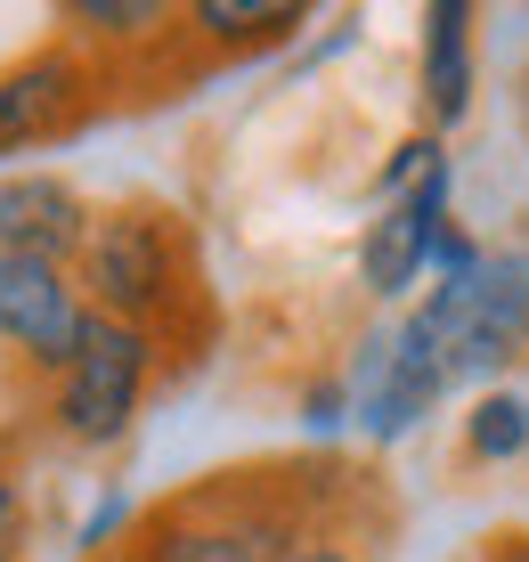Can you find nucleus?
<instances>
[{
    "mask_svg": "<svg viewBox=\"0 0 529 562\" xmlns=\"http://www.w3.org/2000/svg\"><path fill=\"white\" fill-rule=\"evenodd\" d=\"M350 464L342 457H261L195 473L188 490L155 506L114 538L123 562H302L318 521L342 506Z\"/></svg>",
    "mask_w": 529,
    "mask_h": 562,
    "instance_id": "obj_1",
    "label": "nucleus"
},
{
    "mask_svg": "<svg viewBox=\"0 0 529 562\" xmlns=\"http://www.w3.org/2000/svg\"><path fill=\"white\" fill-rule=\"evenodd\" d=\"M74 285L98 318H123L155 335L164 351L195 359V342L212 335V302H204V269H195V237L171 204L155 196H131V204H106L74 261Z\"/></svg>",
    "mask_w": 529,
    "mask_h": 562,
    "instance_id": "obj_2",
    "label": "nucleus"
},
{
    "mask_svg": "<svg viewBox=\"0 0 529 562\" xmlns=\"http://www.w3.org/2000/svg\"><path fill=\"white\" fill-rule=\"evenodd\" d=\"M407 318L432 335L448 383L505 375L514 359H529V254L521 245L481 254L464 278H440L424 294V310H407Z\"/></svg>",
    "mask_w": 529,
    "mask_h": 562,
    "instance_id": "obj_3",
    "label": "nucleus"
},
{
    "mask_svg": "<svg viewBox=\"0 0 529 562\" xmlns=\"http://www.w3.org/2000/svg\"><path fill=\"white\" fill-rule=\"evenodd\" d=\"M155 359H164L155 335L90 310L82 351H74L66 375L49 383V424L74 440V449H106V440H123L131 416H139V400H147V383H155Z\"/></svg>",
    "mask_w": 529,
    "mask_h": 562,
    "instance_id": "obj_4",
    "label": "nucleus"
},
{
    "mask_svg": "<svg viewBox=\"0 0 529 562\" xmlns=\"http://www.w3.org/2000/svg\"><path fill=\"white\" fill-rule=\"evenodd\" d=\"M106 106V66L82 42H42L16 66H0V155L57 147L74 131H90V114Z\"/></svg>",
    "mask_w": 529,
    "mask_h": 562,
    "instance_id": "obj_5",
    "label": "nucleus"
},
{
    "mask_svg": "<svg viewBox=\"0 0 529 562\" xmlns=\"http://www.w3.org/2000/svg\"><path fill=\"white\" fill-rule=\"evenodd\" d=\"M82 335H90V302L74 285V269L33 261V254H0V342L16 359L57 383L66 359L82 351Z\"/></svg>",
    "mask_w": 529,
    "mask_h": 562,
    "instance_id": "obj_6",
    "label": "nucleus"
},
{
    "mask_svg": "<svg viewBox=\"0 0 529 562\" xmlns=\"http://www.w3.org/2000/svg\"><path fill=\"white\" fill-rule=\"evenodd\" d=\"M440 392H448V367H440L432 335H424L416 318H399L391 335H367V342H359L350 400H359V424H367L375 440L416 432V424L440 408Z\"/></svg>",
    "mask_w": 529,
    "mask_h": 562,
    "instance_id": "obj_7",
    "label": "nucleus"
},
{
    "mask_svg": "<svg viewBox=\"0 0 529 562\" xmlns=\"http://www.w3.org/2000/svg\"><path fill=\"white\" fill-rule=\"evenodd\" d=\"M440 237H448V164H432L407 196H391L383 221L359 237V278H367V294H407L416 278H432Z\"/></svg>",
    "mask_w": 529,
    "mask_h": 562,
    "instance_id": "obj_8",
    "label": "nucleus"
},
{
    "mask_svg": "<svg viewBox=\"0 0 529 562\" xmlns=\"http://www.w3.org/2000/svg\"><path fill=\"white\" fill-rule=\"evenodd\" d=\"M98 212L82 204V188H66L57 171H9L0 180V254H33V261H82Z\"/></svg>",
    "mask_w": 529,
    "mask_h": 562,
    "instance_id": "obj_9",
    "label": "nucleus"
},
{
    "mask_svg": "<svg viewBox=\"0 0 529 562\" xmlns=\"http://www.w3.org/2000/svg\"><path fill=\"white\" fill-rule=\"evenodd\" d=\"M302 0H195L180 16V82H195L204 66H221V57H252V49H278L302 33ZM164 49V57H171Z\"/></svg>",
    "mask_w": 529,
    "mask_h": 562,
    "instance_id": "obj_10",
    "label": "nucleus"
},
{
    "mask_svg": "<svg viewBox=\"0 0 529 562\" xmlns=\"http://www.w3.org/2000/svg\"><path fill=\"white\" fill-rule=\"evenodd\" d=\"M416 66H424V123L432 131L464 123V106H473V9L464 0H432L424 9Z\"/></svg>",
    "mask_w": 529,
    "mask_h": 562,
    "instance_id": "obj_11",
    "label": "nucleus"
},
{
    "mask_svg": "<svg viewBox=\"0 0 529 562\" xmlns=\"http://www.w3.org/2000/svg\"><path fill=\"white\" fill-rule=\"evenodd\" d=\"M464 457H473V464L529 457V400H514V392H481L473 416H464Z\"/></svg>",
    "mask_w": 529,
    "mask_h": 562,
    "instance_id": "obj_12",
    "label": "nucleus"
},
{
    "mask_svg": "<svg viewBox=\"0 0 529 562\" xmlns=\"http://www.w3.org/2000/svg\"><path fill=\"white\" fill-rule=\"evenodd\" d=\"M16 432H0V562H25L33 554V506H25V481H16Z\"/></svg>",
    "mask_w": 529,
    "mask_h": 562,
    "instance_id": "obj_13",
    "label": "nucleus"
},
{
    "mask_svg": "<svg viewBox=\"0 0 529 562\" xmlns=\"http://www.w3.org/2000/svg\"><path fill=\"white\" fill-rule=\"evenodd\" d=\"M359 481H367V473H350L342 506H350V497H359ZM342 506H335V514H342ZM335 514L318 521V538H309V547H302V562H359V554H350V538H342V521H335Z\"/></svg>",
    "mask_w": 529,
    "mask_h": 562,
    "instance_id": "obj_14",
    "label": "nucleus"
},
{
    "mask_svg": "<svg viewBox=\"0 0 529 562\" xmlns=\"http://www.w3.org/2000/svg\"><path fill=\"white\" fill-rule=\"evenodd\" d=\"M464 562H529V530H497V538H481Z\"/></svg>",
    "mask_w": 529,
    "mask_h": 562,
    "instance_id": "obj_15",
    "label": "nucleus"
},
{
    "mask_svg": "<svg viewBox=\"0 0 529 562\" xmlns=\"http://www.w3.org/2000/svg\"><path fill=\"white\" fill-rule=\"evenodd\" d=\"M309 424H318V432H326V424H342V392H335V383L309 392Z\"/></svg>",
    "mask_w": 529,
    "mask_h": 562,
    "instance_id": "obj_16",
    "label": "nucleus"
},
{
    "mask_svg": "<svg viewBox=\"0 0 529 562\" xmlns=\"http://www.w3.org/2000/svg\"><path fill=\"white\" fill-rule=\"evenodd\" d=\"M82 562H123V554H114V547H106V554H82Z\"/></svg>",
    "mask_w": 529,
    "mask_h": 562,
    "instance_id": "obj_17",
    "label": "nucleus"
}]
</instances>
